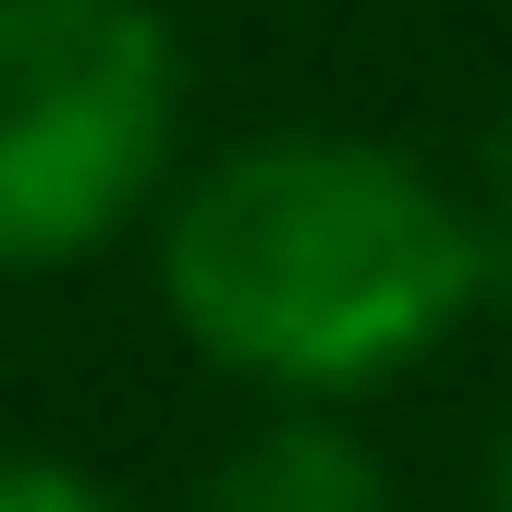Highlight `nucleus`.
I'll list each match as a JSON object with an SVG mask.
<instances>
[{"mask_svg":"<svg viewBox=\"0 0 512 512\" xmlns=\"http://www.w3.org/2000/svg\"><path fill=\"white\" fill-rule=\"evenodd\" d=\"M488 512H512V427H500V464H488Z\"/></svg>","mask_w":512,"mask_h":512,"instance_id":"6","label":"nucleus"},{"mask_svg":"<svg viewBox=\"0 0 512 512\" xmlns=\"http://www.w3.org/2000/svg\"><path fill=\"white\" fill-rule=\"evenodd\" d=\"M159 305L220 378L269 403H354L427 366L488 305L476 196L427 159L281 122L159 196Z\"/></svg>","mask_w":512,"mask_h":512,"instance_id":"1","label":"nucleus"},{"mask_svg":"<svg viewBox=\"0 0 512 512\" xmlns=\"http://www.w3.org/2000/svg\"><path fill=\"white\" fill-rule=\"evenodd\" d=\"M476 256H488V305H512V110H500L488 171H476Z\"/></svg>","mask_w":512,"mask_h":512,"instance_id":"5","label":"nucleus"},{"mask_svg":"<svg viewBox=\"0 0 512 512\" xmlns=\"http://www.w3.org/2000/svg\"><path fill=\"white\" fill-rule=\"evenodd\" d=\"M0 512H135L110 476L86 464H49V452H0Z\"/></svg>","mask_w":512,"mask_h":512,"instance_id":"4","label":"nucleus"},{"mask_svg":"<svg viewBox=\"0 0 512 512\" xmlns=\"http://www.w3.org/2000/svg\"><path fill=\"white\" fill-rule=\"evenodd\" d=\"M183 171V37L159 0H0V281L159 220Z\"/></svg>","mask_w":512,"mask_h":512,"instance_id":"2","label":"nucleus"},{"mask_svg":"<svg viewBox=\"0 0 512 512\" xmlns=\"http://www.w3.org/2000/svg\"><path fill=\"white\" fill-rule=\"evenodd\" d=\"M196 512H403V488L330 403H281L208 464Z\"/></svg>","mask_w":512,"mask_h":512,"instance_id":"3","label":"nucleus"}]
</instances>
